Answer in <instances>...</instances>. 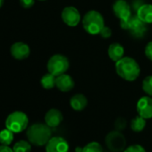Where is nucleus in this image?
<instances>
[{
  "label": "nucleus",
  "mask_w": 152,
  "mask_h": 152,
  "mask_svg": "<svg viewBox=\"0 0 152 152\" xmlns=\"http://www.w3.org/2000/svg\"><path fill=\"white\" fill-rule=\"evenodd\" d=\"M115 71L123 80L127 82L135 81L140 73V68L137 61L128 56H124L115 63Z\"/></svg>",
  "instance_id": "1"
},
{
  "label": "nucleus",
  "mask_w": 152,
  "mask_h": 152,
  "mask_svg": "<svg viewBox=\"0 0 152 152\" xmlns=\"http://www.w3.org/2000/svg\"><path fill=\"white\" fill-rule=\"evenodd\" d=\"M52 128L47 124L36 123L31 124L26 132L28 140L35 146H46L52 138Z\"/></svg>",
  "instance_id": "2"
},
{
  "label": "nucleus",
  "mask_w": 152,
  "mask_h": 152,
  "mask_svg": "<svg viewBox=\"0 0 152 152\" xmlns=\"http://www.w3.org/2000/svg\"><path fill=\"white\" fill-rule=\"evenodd\" d=\"M102 15L95 10H91L85 14L83 18V26L86 32L91 35L99 34L105 26Z\"/></svg>",
  "instance_id": "3"
},
{
  "label": "nucleus",
  "mask_w": 152,
  "mask_h": 152,
  "mask_svg": "<svg viewBox=\"0 0 152 152\" xmlns=\"http://www.w3.org/2000/svg\"><path fill=\"white\" fill-rule=\"evenodd\" d=\"M29 124L27 115L22 111H15L10 114L6 120V126L15 133L23 132Z\"/></svg>",
  "instance_id": "4"
},
{
  "label": "nucleus",
  "mask_w": 152,
  "mask_h": 152,
  "mask_svg": "<svg viewBox=\"0 0 152 152\" xmlns=\"http://www.w3.org/2000/svg\"><path fill=\"white\" fill-rule=\"evenodd\" d=\"M105 143L112 152H123L126 148V139L124 135L117 130H113L105 137Z\"/></svg>",
  "instance_id": "5"
},
{
  "label": "nucleus",
  "mask_w": 152,
  "mask_h": 152,
  "mask_svg": "<svg viewBox=\"0 0 152 152\" xmlns=\"http://www.w3.org/2000/svg\"><path fill=\"white\" fill-rule=\"evenodd\" d=\"M120 26L122 29L129 31L130 33L135 38H141L147 31L146 23H143L137 15L132 16L127 21H121Z\"/></svg>",
  "instance_id": "6"
},
{
  "label": "nucleus",
  "mask_w": 152,
  "mask_h": 152,
  "mask_svg": "<svg viewBox=\"0 0 152 152\" xmlns=\"http://www.w3.org/2000/svg\"><path fill=\"white\" fill-rule=\"evenodd\" d=\"M69 61L68 58L63 55L56 54L52 56L47 64V68L48 72L54 74L55 76H59L65 72L69 68Z\"/></svg>",
  "instance_id": "7"
},
{
  "label": "nucleus",
  "mask_w": 152,
  "mask_h": 152,
  "mask_svg": "<svg viewBox=\"0 0 152 152\" xmlns=\"http://www.w3.org/2000/svg\"><path fill=\"white\" fill-rule=\"evenodd\" d=\"M61 16L63 22L70 27L77 26L81 22V14L74 7H64L62 11Z\"/></svg>",
  "instance_id": "8"
},
{
  "label": "nucleus",
  "mask_w": 152,
  "mask_h": 152,
  "mask_svg": "<svg viewBox=\"0 0 152 152\" xmlns=\"http://www.w3.org/2000/svg\"><path fill=\"white\" fill-rule=\"evenodd\" d=\"M69 144L65 139L60 136L52 137L46 144V152H68Z\"/></svg>",
  "instance_id": "9"
},
{
  "label": "nucleus",
  "mask_w": 152,
  "mask_h": 152,
  "mask_svg": "<svg viewBox=\"0 0 152 152\" xmlns=\"http://www.w3.org/2000/svg\"><path fill=\"white\" fill-rule=\"evenodd\" d=\"M114 15L121 21H127L132 17L130 5L124 0H117L113 5Z\"/></svg>",
  "instance_id": "10"
},
{
  "label": "nucleus",
  "mask_w": 152,
  "mask_h": 152,
  "mask_svg": "<svg viewBox=\"0 0 152 152\" xmlns=\"http://www.w3.org/2000/svg\"><path fill=\"white\" fill-rule=\"evenodd\" d=\"M137 112L141 117L147 119L152 118V99L150 96H144L137 102Z\"/></svg>",
  "instance_id": "11"
},
{
  "label": "nucleus",
  "mask_w": 152,
  "mask_h": 152,
  "mask_svg": "<svg viewBox=\"0 0 152 152\" xmlns=\"http://www.w3.org/2000/svg\"><path fill=\"white\" fill-rule=\"evenodd\" d=\"M11 55L14 58L17 60H23L26 59L31 53L30 47L23 42H15L12 45L10 48Z\"/></svg>",
  "instance_id": "12"
},
{
  "label": "nucleus",
  "mask_w": 152,
  "mask_h": 152,
  "mask_svg": "<svg viewBox=\"0 0 152 152\" xmlns=\"http://www.w3.org/2000/svg\"><path fill=\"white\" fill-rule=\"evenodd\" d=\"M45 124H47L50 128H56L62 123L64 116L60 110L56 108L49 109L45 115Z\"/></svg>",
  "instance_id": "13"
},
{
  "label": "nucleus",
  "mask_w": 152,
  "mask_h": 152,
  "mask_svg": "<svg viewBox=\"0 0 152 152\" xmlns=\"http://www.w3.org/2000/svg\"><path fill=\"white\" fill-rule=\"evenodd\" d=\"M56 87L63 92H68L74 88V81L69 74L63 73L56 76Z\"/></svg>",
  "instance_id": "14"
},
{
  "label": "nucleus",
  "mask_w": 152,
  "mask_h": 152,
  "mask_svg": "<svg viewBox=\"0 0 152 152\" xmlns=\"http://www.w3.org/2000/svg\"><path fill=\"white\" fill-rule=\"evenodd\" d=\"M87 105L88 99L82 93L73 95L70 99V106L75 111H83L87 107Z\"/></svg>",
  "instance_id": "15"
},
{
  "label": "nucleus",
  "mask_w": 152,
  "mask_h": 152,
  "mask_svg": "<svg viewBox=\"0 0 152 152\" xmlns=\"http://www.w3.org/2000/svg\"><path fill=\"white\" fill-rule=\"evenodd\" d=\"M107 54H108L109 58L112 61L116 63L117 61H119L120 59H122L124 57V48L120 43H112L108 47Z\"/></svg>",
  "instance_id": "16"
},
{
  "label": "nucleus",
  "mask_w": 152,
  "mask_h": 152,
  "mask_svg": "<svg viewBox=\"0 0 152 152\" xmlns=\"http://www.w3.org/2000/svg\"><path fill=\"white\" fill-rule=\"evenodd\" d=\"M137 16L146 24L152 23V5L143 4L137 10Z\"/></svg>",
  "instance_id": "17"
},
{
  "label": "nucleus",
  "mask_w": 152,
  "mask_h": 152,
  "mask_svg": "<svg viewBox=\"0 0 152 152\" xmlns=\"http://www.w3.org/2000/svg\"><path fill=\"white\" fill-rule=\"evenodd\" d=\"M56 76L48 72L42 76V78L40 80V83L44 89L51 90L54 87H56Z\"/></svg>",
  "instance_id": "18"
},
{
  "label": "nucleus",
  "mask_w": 152,
  "mask_h": 152,
  "mask_svg": "<svg viewBox=\"0 0 152 152\" xmlns=\"http://www.w3.org/2000/svg\"><path fill=\"white\" fill-rule=\"evenodd\" d=\"M131 129L135 132H140L146 127V119L141 117L140 115L135 116L131 121Z\"/></svg>",
  "instance_id": "19"
},
{
  "label": "nucleus",
  "mask_w": 152,
  "mask_h": 152,
  "mask_svg": "<svg viewBox=\"0 0 152 152\" xmlns=\"http://www.w3.org/2000/svg\"><path fill=\"white\" fill-rule=\"evenodd\" d=\"M14 132L9 129H4L0 132V144L9 146L14 140Z\"/></svg>",
  "instance_id": "20"
},
{
  "label": "nucleus",
  "mask_w": 152,
  "mask_h": 152,
  "mask_svg": "<svg viewBox=\"0 0 152 152\" xmlns=\"http://www.w3.org/2000/svg\"><path fill=\"white\" fill-rule=\"evenodd\" d=\"M14 152H31V143L27 140H19L17 141L13 148Z\"/></svg>",
  "instance_id": "21"
},
{
  "label": "nucleus",
  "mask_w": 152,
  "mask_h": 152,
  "mask_svg": "<svg viewBox=\"0 0 152 152\" xmlns=\"http://www.w3.org/2000/svg\"><path fill=\"white\" fill-rule=\"evenodd\" d=\"M82 152H103V149L99 142L91 141L83 148Z\"/></svg>",
  "instance_id": "22"
},
{
  "label": "nucleus",
  "mask_w": 152,
  "mask_h": 152,
  "mask_svg": "<svg viewBox=\"0 0 152 152\" xmlns=\"http://www.w3.org/2000/svg\"><path fill=\"white\" fill-rule=\"evenodd\" d=\"M142 90L148 96L152 97V75L147 76L142 82Z\"/></svg>",
  "instance_id": "23"
},
{
  "label": "nucleus",
  "mask_w": 152,
  "mask_h": 152,
  "mask_svg": "<svg viewBox=\"0 0 152 152\" xmlns=\"http://www.w3.org/2000/svg\"><path fill=\"white\" fill-rule=\"evenodd\" d=\"M126 125H127V122L123 117H118L115 121V124H114L115 130H117V131H120V132L124 131L126 128Z\"/></svg>",
  "instance_id": "24"
},
{
  "label": "nucleus",
  "mask_w": 152,
  "mask_h": 152,
  "mask_svg": "<svg viewBox=\"0 0 152 152\" xmlns=\"http://www.w3.org/2000/svg\"><path fill=\"white\" fill-rule=\"evenodd\" d=\"M123 152H146L145 148L139 144H134L127 147Z\"/></svg>",
  "instance_id": "25"
},
{
  "label": "nucleus",
  "mask_w": 152,
  "mask_h": 152,
  "mask_svg": "<svg viewBox=\"0 0 152 152\" xmlns=\"http://www.w3.org/2000/svg\"><path fill=\"white\" fill-rule=\"evenodd\" d=\"M99 35L103 38V39H108L111 37L112 35V31L109 27H107V26H104L103 29L101 30Z\"/></svg>",
  "instance_id": "26"
},
{
  "label": "nucleus",
  "mask_w": 152,
  "mask_h": 152,
  "mask_svg": "<svg viewBox=\"0 0 152 152\" xmlns=\"http://www.w3.org/2000/svg\"><path fill=\"white\" fill-rule=\"evenodd\" d=\"M145 55L148 60L152 61V41H149L145 47Z\"/></svg>",
  "instance_id": "27"
},
{
  "label": "nucleus",
  "mask_w": 152,
  "mask_h": 152,
  "mask_svg": "<svg viewBox=\"0 0 152 152\" xmlns=\"http://www.w3.org/2000/svg\"><path fill=\"white\" fill-rule=\"evenodd\" d=\"M35 3V0H20V4L23 8L29 9L31 7H33Z\"/></svg>",
  "instance_id": "28"
},
{
  "label": "nucleus",
  "mask_w": 152,
  "mask_h": 152,
  "mask_svg": "<svg viewBox=\"0 0 152 152\" xmlns=\"http://www.w3.org/2000/svg\"><path fill=\"white\" fill-rule=\"evenodd\" d=\"M0 152H14V150L9 146L1 145V146H0Z\"/></svg>",
  "instance_id": "29"
},
{
  "label": "nucleus",
  "mask_w": 152,
  "mask_h": 152,
  "mask_svg": "<svg viewBox=\"0 0 152 152\" xmlns=\"http://www.w3.org/2000/svg\"><path fill=\"white\" fill-rule=\"evenodd\" d=\"M4 1H5V0H0V8H1V7H3V5H4Z\"/></svg>",
  "instance_id": "30"
},
{
  "label": "nucleus",
  "mask_w": 152,
  "mask_h": 152,
  "mask_svg": "<svg viewBox=\"0 0 152 152\" xmlns=\"http://www.w3.org/2000/svg\"><path fill=\"white\" fill-rule=\"evenodd\" d=\"M39 1H45V0H39Z\"/></svg>",
  "instance_id": "31"
}]
</instances>
